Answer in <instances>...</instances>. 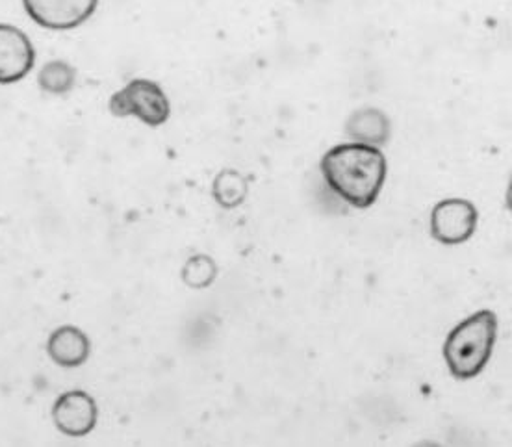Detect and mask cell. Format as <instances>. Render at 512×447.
<instances>
[{"mask_svg":"<svg viewBox=\"0 0 512 447\" xmlns=\"http://www.w3.org/2000/svg\"><path fill=\"white\" fill-rule=\"evenodd\" d=\"M101 0H23L28 17L47 30H75L90 21Z\"/></svg>","mask_w":512,"mask_h":447,"instance_id":"5b68a950","label":"cell"},{"mask_svg":"<svg viewBox=\"0 0 512 447\" xmlns=\"http://www.w3.org/2000/svg\"><path fill=\"white\" fill-rule=\"evenodd\" d=\"M479 225V210L468 199L451 197L436 203L431 212V236L442 245L470 242Z\"/></svg>","mask_w":512,"mask_h":447,"instance_id":"277c9868","label":"cell"},{"mask_svg":"<svg viewBox=\"0 0 512 447\" xmlns=\"http://www.w3.org/2000/svg\"><path fill=\"white\" fill-rule=\"evenodd\" d=\"M247 180L244 175H240L238 171L227 169L223 173H219L218 179L214 180V199L218 201V205L232 210L236 206L242 205L247 197Z\"/></svg>","mask_w":512,"mask_h":447,"instance_id":"8fae6325","label":"cell"},{"mask_svg":"<svg viewBox=\"0 0 512 447\" xmlns=\"http://www.w3.org/2000/svg\"><path fill=\"white\" fill-rule=\"evenodd\" d=\"M38 84L45 93L65 95L77 84V69L65 60H51L41 67Z\"/></svg>","mask_w":512,"mask_h":447,"instance_id":"30bf717a","label":"cell"},{"mask_svg":"<svg viewBox=\"0 0 512 447\" xmlns=\"http://www.w3.org/2000/svg\"><path fill=\"white\" fill-rule=\"evenodd\" d=\"M325 186L357 210L372 208L383 192L388 162L379 147L347 141L334 145L320 162Z\"/></svg>","mask_w":512,"mask_h":447,"instance_id":"6da1fadb","label":"cell"},{"mask_svg":"<svg viewBox=\"0 0 512 447\" xmlns=\"http://www.w3.org/2000/svg\"><path fill=\"white\" fill-rule=\"evenodd\" d=\"M91 342L88 334L75 325H62L52 331L47 340V355L52 362L65 370L80 368L88 362Z\"/></svg>","mask_w":512,"mask_h":447,"instance_id":"ba28073f","label":"cell"},{"mask_svg":"<svg viewBox=\"0 0 512 447\" xmlns=\"http://www.w3.org/2000/svg\"><path fill=\"white\" fill-rule=\"evenodd\" d=\"M218 277L216 262L206 255L192 256L182 268V281L190 288H206Z\"/></svg>","mask_w":512,"mask_h":447,"instance_id":"7c38bea8","label":"cell"},{"mask_svg":"<svg viewBox=\"0 0 512 447\" xmlns=\"http://www.w3.org/2000/svg\"><path fill=\"white\" fill-rule=\"evenodd\" d=\"M108 110L119 119L136 117L143 125L156 128L169 121L171 103L160 84L149 78H134L110 97Z\"/></svg>","mask_w":512,"mask_h":447,"instance_id":"3957f363","label":"cell"},{"mask_svg":"<svg viewBox=\"0 0 512 447\" xmlns=\"http://www.w3.org/2000/svg\"><path fill=\"white\" fill-rule=\"evenodd\" d=\"M346 136L349 141L383 149L392 138V121L375 106H362L347 117Z\"/></svg>","mask_w":512,"mask_h":447,"instance_id":"9c48e42d","label":"cell"},{"mask_svg":"<svg viewBox=\"0 0 512 447\" xmlns=\"http://www.w3.org/2000/svg\"><path fill=\"white\" fill-rule=\"evenodd\" d=\"M52 422L62 435L71 438L90 435L99 422L97 401L84 390L65 392L52 405Z\"/></svg>","mask_w":512,"mask_h":447,"instance_id":"8992f818","label":"cell"},{"mask_svg":"<svg viewBox=\"0 0 512 447\" xmlns=\"http://www.w3.org/2000/svg\"><path fill=\"white\" fill-rule=\"evenodd\" d=\"M505 206L512 214V179L509 180V186H507V192H505Z\"/></svg>","mask_w":512,"mask_h":447,"instance_id":"4fadbf2b","label":"cell"},{"mask_svg":"<svg viewBox=\"0 0 512 447\" xmlns=\"http://www.w3.org/2000/svg\"><path fill=\"white\" fill-rule=\"evenodd\" d=\"M36 51L17 26L0 23V86L21 82L34 69Z\"/></svg>","mask_w":512,"mask_h":447,"instance_id":"52a82bcc","label":"cell"},{"mask_svg":"<svg viewBox=\"0 0 512 447\" xmlns=\"http://www.w3.org/2000/svg\"><path fill=\"white\" fill-rule=\"evenodd\" d=\"M498 327L500 320L496 312L485 308L449 331L442 355L451 377L457 381H472L485 371L496 347Z\"/></svg>","mask_w":512,"mask_h":447,"instance_id":"7a4b0ae2","label":"cell"}]
</instances>
